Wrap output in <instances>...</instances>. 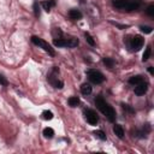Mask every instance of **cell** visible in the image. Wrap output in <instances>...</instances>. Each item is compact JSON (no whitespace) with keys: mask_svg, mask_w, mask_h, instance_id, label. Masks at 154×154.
<instances>
[{"mask_svg":"<svg viewBox=\"0 0 154 154\" xmlns=\"http://www.w3.org/2000/svg\"><path fill=\"white\" fill-rule=\"evenodd\" d=\"M111 24H113V25L118 26L119 29H125V28H128V25H122V24H119V23H116V22H111Z\"/></svg>","mask_w":154,"mask_h":154,"instance_id":"f1b7e54d","label":"cell"},{"mask_svg":"<svg viewBox=\"0 0 154 154\" xmlns=\"http://www.w3.org/2000/svg\"><path fill=\"white\" fill-rule=\"evenodd\" d=\"M84 36H85L87 42H88L90 46H95V41H94V39H93V37L90 36V34H89V33H85V34H84Z\"/></svg>","mask_w":154,"mask_h":154,"instance_id":"cb8c5ba5","label":"cell"},{"mask_svg":"<svg viewBox=\"0 0 154 154\" xmlns=\"http://www.w3.org/2000/svg\"><path fill=\"white\" fill-rule=\"evenodd\" d=\"M69 105L71 106V107H76L78 104H79V99L77 98V96H71L70 99H69Z\"/></svg>","mask_w":154,"mask_h":154,"instance_id":"d6986e66","label":"cell"},{"mask_svg":"<svg viewBox=\"0 0 154 154\" xmlns=\"http://www.w3.org/2000/svg\"><path fill=\"white\" fill-rule=\"evenodd\" d=\"M52 34H53V37H54V39H62V36H63V31L60 30L59 28H56L54 30L52 31Z\"/></svg>","mask_w":154,"mask_h":154,"instance_id":"44dd1931","label":"cell"},{"mask_svg":"<svg viewBox=\"0 0 154 154\" xmlns=\"http://www.w3.org/2000/svg\"><path fill=\"white\" fill-rule=\"evenodd\" d=\"M122 106H123V109H124V110H126V111H129L130 113H134V110L131 109V107H130L129 105H124V104H123Z\"/></svg>","mask_w":154,"mask_h":154,"instance_id":"f546056e","label":"cell"},{"mask_svg":"<svg viewBox=\"0 0 154 154\" xmlns=\"http://www.w3.org/2000/svg\"><path fill=\"white\" fill-rule=\"evenodd\" d=\"M147 15L151 16V17L154 16V5H153V4H151L148 7H147Z\"/></svg>","mask_w":154,"mask_h":154,"instance_id":"4316f807","label":"cell"},{"mask_svg":"<svg viewBox=\"0 0 154 154\" xmlns=\"http://www.w3.org/2000/svg\"><path fill=\"white\" fill-rule=\"evenodd\" d=\"M140 29H141V31L145 33V34H151V33L153 31V28H151V26H147V25H142Z\"/></svg>","mask_w":154,"mask_h":154,"instance_id":"d4e9b609","label":"cell"},{"mask_svg":"<svg viewBox=\"0 0 154 154\" xmlns=\"http://www.w3.org/2000/svg\"><path fill=\"white\" fill-rule=\"evenodd\" d=\"M148 71H149V73H152V75H153V68H152V66H149V68H148Z\"/></svg>","mask_w":154,"mask_h":154,"instance_id":"4dcf8cb0","label":"cell"},{"mask_svg":"<svg viewBox=\"0 0 154 154\" xmlns=\"http://www.w3.org/2000/svg\"><path fill=\"white\" fill-rule=\"evenodd\" d=\"M31 41H33V43H34V45L39 46V47H41L45 52H47L50 56H54V54H56L54 50H53V48L51 47V45H50L48 42H46L45 40L40 39V37H37V36H33V37H31Z\"/></svg>","mask_w":154,"mask_h":154,"instance_id":"7a4b0ae2","label":"cell"},{"mask_svg":"<svg viewBox=\"0 0 154 154\" xmlns=\"http://www.w3.org/2000/svg\"><path fill=\"white\" fill-rule=\"evenodd\" d=\"M9 82H7V79H6L3 75H0V85H7Z\"/></svg>","mask_w":154,"mask_h":154,"instance_id":"83f0119b","label":"cell"},{"mask_svg":"<svg viewBox=\"0 0 154 154\" xmlns=\"http://www.w3.org/2000/svg\"><path fill=\"white\" fill-rule=\"evenodd\" d=\"M53 45L56 47H66V40L65 39H54L53 40Z\"/></svg>","mask_w":154,"mask_h":154,"instance_id":"5bb4252c","label":"cell"},{"mask_svg":"<svg viewBox=\"0 0 154 154\" xmlns=\"http://www.w3.org/2000/svg\"><path fill=\"white\" fill-rule=\"evenodd\" d=\"M33 7H34V13H35V16L39 18V17H40V6H39V3H34Z\"/></svg>","mask_w":154,"mask_h":154,"instance_id":"484cf974","label":"cell"},{"mask_svg":"<svg viewBox=\"0 0 154 154\" xmlns=\"http://www.w3.org/2000/svg\"><path fill=\"white\" fill-rule=\"evenodd\" d=\"M102 62L107 68H113V65H115V60H113L112 58H104Z\"/></svg>","mask_w":154,"mask_h":154,"instance_id":"ffe728a7","label":"cell"},{"mask_svg":"<svg viewBox=\"0 0 154 154\" xmlns=\"http://www.w3.org/2000/svg\"><path fill=\"white\" fill-rule=\"evenodd\" d=\"M69 17L71 19H81L82 18V13L79 12L78 10H75V9H72L69 11Z\"/></svg>","mask_w":154,"mask_h":154,"instance_id":"30bf717a","label":"cell"},{"mask_svg":"<svg viewBox=\"0 0 154 154\" xmlns=\"http://www.w3.org/2000/svg\"><path fill=\"white\" fill-rule=\"evenodd\" d=\"M95 105L99 109V111L101 112L102 115L110 120V122H115V119H116V111H115V109H113L110 104H107L105 101L102 96H98L95 99Z\"/></svg>","mask_w":154,"mask_h":154,"instance_id":"6da1fadb","label":"cell"},{"mask_svg":"<svg viewBox=\"0 0 154 154\" xmlns=\"http://www.w3.org/2000/svg\"><path fill=\"white\" fill-rule=\"evenodd\" d=\"M84 115H85L87 122H88L90 125H96V123L99 122V117H98V115H96L95 111H93V110H87V111L84 112Z\"/></svg>","mask_w":154,"mask_h":154,"instance_id":"5b68a950","label":"cell"},{"mask_svg":"<svg viewBox=\"0 0 154 154\" xmlns=\"http://www.w3.org/2000/svg\"><path fill=\"white\" fill-rule=\"evenodd\" d=\"M126 1H128V0H113L112 4H113V6H115V7H117V9H123L124 5L126 4Z\"/></svg>","mask_w":154,"mask_h":154,"instance_id":"2e32d148","label":"cell"},{"mask_svg":"<svg viewBox=\"0 0 154 154\" xmlns=\"http://www.w3.org/2000/svg\"><path fill=\"white\" fill-rule=\"evenodd\" d=\"M78 46V39H75V37H71V39H68L66 40V47H70V48H73Z\"/></svg>","mask_w":154,"mask_h":154,"instance_id":"4fadbf2b","label":"cell"},{"mask_svg":"<svg viewBox=\"0 0 154 154\" xmlns=\"http://www.w3.org/2000/svg\"><path fill=\"white\" fill-rule=\"evenodd\" d=\"M41 5H42V7H43L45 11L50 12L53 6H56V1H54V0H48V1H43Z\"/></svg>","mask_w":154,"mask_h":154,"instance_id":"8fae6325","label":"cell"},{"mask_svg":"<svg viewBox=\"0 0 154 154\" xmlns=\"http://www.w3.org/2000/svg\"><path fill=\"white\" fill-rule=\"evenodd\" d=\"M147 89H148V85H147V83L142 82V83H140V84H137L135 87V94L138 95V96H141V95H143L145 93L147 92Z\"/></svg>","mask_w":154,"mask_h":154,"instance_id":"ba28073f","label":"cell"},{"mask_svg":"<svg viewBox=\"0 0 154 154\" xmlns=\"http://www.w3.org/2000/svg\"><path fill=\"white\" fill-rule=\"evenodd\" d=\"M43 136L46 138H52L53 136H54V130H53L52 128H46L43 129Z\"/></svg>","mask_w":154,"mask_h":154,"instance_id":"e0dca14e","label":"cell"},{"mask_svg":"<svg viewBox=\"0 0 154 154\" xmlns=\"http://www.w3.org/2000/svg\"><path fill=\"white\" fill-rule=\"evenodd\" d=\"M87 75H88L89 81L92 83H94V84H100V83H102L105 81V77L100 71L89 70V71H87Z\"/></svg>","mask_w":154,"mask_h":154,"instance_id":"3957f363","label":"cell"},{"mask_svg":"<svg viewBox=\"0 0 154 154\" xmlns=\"http://www.w3.org/2000/svg\"><path fill=\"white\" fill-rule=\"evenodd\" d=\"M94 135H95L98 138L102 140V141H105V140H106V135H105V132H104L102 130H96V131H94Z\"/></svg>","mask_w":154,"mask_h":154,"instance_id":"7402d4cb","label":"cell"},{"mask_svg":"<svg viewBox=\"0 0 154 154\" xmlns=\"http://www.w3.org/2000/svg\"><path fill=\"white\" fill-rule=\"evenodd\" d=\"M140 7V1L138 0H128L126 1V4L124 5V10L125 11H128V12H130V11H135V10H137Z\"/></svg>","mask_w":154,"mask_h":154,"instance_id":"52a82bcc","label":"cell"},{"mask_svg":"<svg viewBox=\"0 0 154 154\" xmlns=\"http://www.w3.org/2000/svg\"><path fill=\"white\" fill-rule=\"evenodd\" d=\"M143 46V39L142 36L140 35H135L131 39V42H130V47L132 51H140Z\"/></svg>","mask_w":154,"mask_h":154,"instance_id":"277c9868","label":"cell"},{"mask_svg":"<svg viewBox=\"0 0 154 154\" xmlns=\"http://www.w3.org/2000/svg\"><path fill=\"white\" fill-rule=\"evenodd\" d=\"M113 132H115L119 138H123V137H124V130H123V128H122V125L116 124L115 126H113Z\"/></svg>","mask_w":154,"mask_h":154,"instance_id":"9c48e42d","label":"cell"},{"mask_svg":"<svg viewBox=\"0 0 154 154\" xmlns=\"http://www.w3.org/2000/svg\"><path fill=\"white\" fill-rule=\"evenodd\" d=\"M42 118L46 119V120H51V119L53 118V113H52L51 111H47V110H46V111L42 112Z\"/></svg>","mask_w":154,"mask_h":154,"instance_id":"603a6c76","label":"cell"},{"mask_svg":"<svg viewBox=\"0 0 154 154\" xmlns=\"http://www.w3.org/2000/svg\"><path fill=\"white\" fill-rule=\"evenodd\" d=\"M47 79L50 81V83H51L53 87H54V88H57V89H62L63 87H64L63 81L58 79V77L56 76V72H53V73H51V75H48Z\"/></svg>","mask_w":154,"mask_h":154,"instance_id":"8992f818","label":"cell"},{"mask_svg":"<svg viewBox=\"0 0 154 154\" xmlns=\"http://www.w3.org/2000/svg\"><path fill=\"white\" fill-rule=\"evenodd\" d=\"M81 92H82V94H84V95L90 94V93H92V87H90V84L83 83V84L81 85Z\"/></svg>","mask_w":154,"mask_h":154,"instance_id":"9a60e30c","label":"cell"},{"mask_svg":"<svg viewBox=\"0 0 154 154\" xmlns=\"http://www.w3.org/2000/svg\"><path fill=\"white\" fill-rule=\"evenodd\" d=\"M143 82V77L142 76H132L129 78V83L132 84V85H137L140 83Z\"/></svg>","mask_w":154,"mask_h":154,"instance_id":"7c38bea8","label":"cell"},{"mask_svg":"<svg viewBox=\"0 0 154 154\" xmlns=\"http://www.w3.org/2000/svg\"><path fill=\"white\" fill-rule=\"evenodd\" d=\"M151 53H152L151 46H147V48H146V51H145V53H143V56H142V62H147V60L149 59Z\"/></svg>","mask_w":154,"mask_h":154,"instance_id":"ac0fdd59","label":"cell"}]
</instances>
